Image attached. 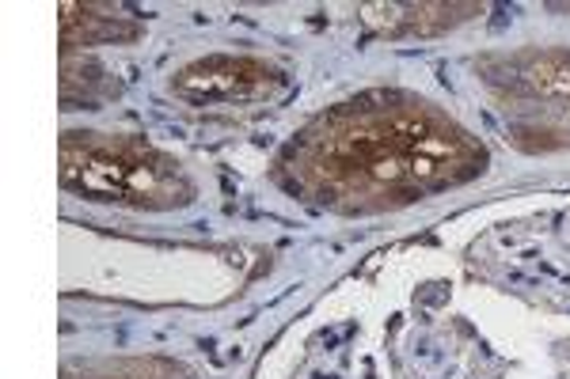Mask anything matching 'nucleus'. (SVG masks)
<instances>
[{
    "instance_id": "1",
    "label": "nucleus",
    "mask_w": 570,
    "mask_h": 379,
    "mask_svg": "<svg viewBox=\"0 0 570 379\" xmlns=\"http://www.w3.org/2000/svg\"><path fill=\"white\" fill-rule=\"evenodd\" d=\"M61 182L99 201H130V206H176L187 198V182L176 163L130 141H66Z\"/></svg>"
},
{
    "instance_id": "2",
    "label": "nucleus",
    "mask_w": 570,
    "mask_h": 379,
    "mask_svg": "<svg viewBox=\"0 0 570 379\" xmlns=\"http://www.w3.org/2000/svg\"><path fill=\"white\" fill-rule=\"evenodd\" d=\"M274 72L259 61H233L214 58L198 61L179 72L176 91L190 103H244V99L263 96Z\"/></svg>"
}]
</instances>
